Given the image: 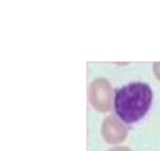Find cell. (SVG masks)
I'll return each mask as SVG.
<instances>
[{
  "instance_id": "obj_5",
  "label": "cell",
  "mask_w": 160,
  "mask_h": 151,
  "mask_svg": "<svg viewBox=\"0 0 160 151\" xmlns=\"http://www.w3.org/2000/svg\"><path fill=\"white\" fill-rule=\"evenodd\" d=\"M108 151H133V150L126 146H116V147H113V149H109Z\"/></svg>"
},
{
  "instance_id": "obj_1",
  "label": "cell",
  "mask_w": 160,
  "mask_h": 151,
  "mask_svg": "<svg viewBox=\"0 0 160 151\" xmlns=\"http://www.w3.org/2000/svg\"><path fill=\"white\" fill-rule=\"evenodd\" d=\"M153 102V91L148 83L134 82L123 86L114 94V109L124 123L131 125L142 120Z\"/></svg>"
},
{
  "instance_id": "obj_4",
  "label": "cell",
  "mask_w": 160,
  "mask_h": 151,
  "mask_svg": "<svg viewBox=\"0 0 160 151\" xmlns=\"http://www.w3.org/2000/svg\"><path fill=\"white\" fill-rule=\"evenodd\" d=\"M153 71H154V74L159 81H160V62H157L153 64Z\"/></svg>"
},
{
  "instance_id": "obj_3",
  "label": "cell",
  "mask_w": 160,
  "mask_h": 151,
  "mask_svg": "<svg viewBox=\"0 0 160 151\" xmlns=\"http://www.w3.org/2000/svg\"><path fill=\"white\" fill-rule=\"evenodd\" d=\"M101 136L106 143L118 145L126 139L128 128L123 121L118 120L115 116H108L101 123Z\"/></svg>"
},
{
  "instance_id": "obj_2",
  "label": "cell",
  "mask_w": 160,
  "mask_h": 151,
  "mask_svg": "<svg viewBox=\"0 0 160 151\" xmlns=\"http://www.w3.org/2000/svg\"><path fill=\"white\" fill-rule=\"evenodd\" d=\"M89 102L98 112H109L113 106V87L105 78H96L89 85Z\"/></svg>"
}]
</instances>
